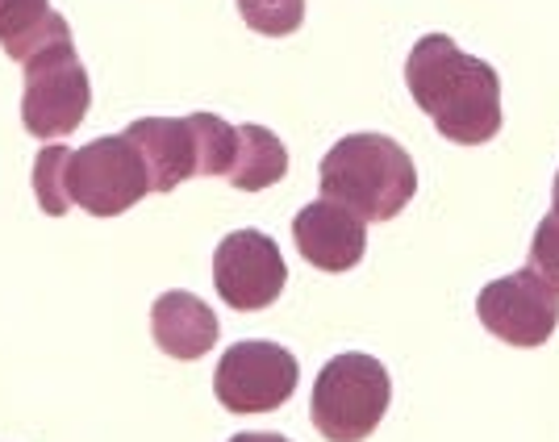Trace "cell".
Returning <instances> with one entry per match:
<instances>
[{
    "instance_id": "obj_1",
    "label": "cell",
    "mask_w": 559,
    "mask_h": 442,
    "mask_svg": "<svg viewBox=\"0 0 559 442\" xmlns=\"http://www.w3.org/2000/svg\"><path fill=\"white\" fill-rule=\"evenodd\" d=\"M414 105L447 142L480 146L501 130V75L492 63L464 55L447 34H426L405 59Z\"/></svg>"
},
{
    "instance_id": "obj_2",
    "label": "cell",
    "mask_w": 559,
    "mask_h": 442,
    "mask_svg": "<svg viewBox=\"0 0 559 442\" xmlns=\"http://www.w3.org/2000/svg\"><path fill=\"white\" fill-rule=\"evenodd\" d=\"M418 192L409 151L389 134H347L322 159V196L364 222H393Z\"/></svg>"
},
{
    "instance_id": "obj_3",
    "label": "cell",
    "mask_w": 559,
    "mask_h": 442,
    "mask_svg": "<svg viewBox=\"0 0 559 442\" xmlns=\"http://www.w3.org/2000/svg\"><path fill=\"white\" fill-rule=\"evenodd\" d=\"M389 401H393V380L384 372V363L372 355L347 350V355H334L313 380L309 418L322 439L364 442L389 414Z\"/></svg>"
},
{
    "instance_id": "obj_4",
    "label": "cell",
    "mask_w": 559,
    "mask_h": 442,
    "mask_svg": "<svg viewBox=\"0 0 559 442\" xmlns=\"http://www.w3.org/2000/svg\"><path fill=\"white\" fill-rule=\"evenodd\" d=\"M25 68V96H22V121L34 139H68L71 130L88 117L93 88H88V71L80 63L75 47L55 43L29 55Z\"/></svg>"
},
{
    "instance_id": "obj_5",
    "label": "cell",
    "mask_w": 559,
    "mask_h": 442,
    "mask_svg": "<svg viewBox=\"0 0 559 442\" xmlns=\"http://www.w3.org/2000/svg\"><path fill=\"white\" fill-rule=\"evenodd\" d=\"M68 192L71 205H80L84 213L117 217V213L134 210L155 188H151V171H146L139 151L130 146V139L114 134V139H96L80 151H71Z\"/></svg>"
},
{
    "instance_id": "obj_6",
    "label": "cell",
    "mask_w": 559,
    "mask_h": 442,
    "mask_svg": "<svg viewBox=\"0 0 559 442\" xmlns=\"http://www.w3.org/2000/svg\"><path fill=\"white\" fill-rule=\"evenodd\" d=\"M301 380L297 355L280 343H234L213 372V393L230 414H272L280 409Z\"/></svg>"
},
{
    "instance_id": "obj_7",
    "label": "cell",
    "mask_w": 559,
    "mask_h": 442,
    "mask_svg": "<svg viewBox=\"0 0 559 442\" xmlns=\"http://www.w3.org/2000/svg\"><path fill=\"white\" fill-rule=\"evenodd\" d=\"M476 313L492 338L510 347H543L559 326V288L522 267L485 284L476 297Z\"/></svg>"
},
{
    "instance_id": "obj_8",
    "label": "cell",
    "mask_w": 559,
    "mask_h": 442,
    "mask_svg": "<svg viewBox=\"0 0 559 442\" xmlns=\"http://www.w3.org/2000/svg\"><path fill=\"white\" fill-rule=\"evenodd\" d=\"M213 284L230 309L255 313L280 301L288 284V267H284L280 247L263 230H234L222 238L213 255Z\"/></svg>"
},
{
    "instance_id": "obj_9",
    "label": "cell",
    "mask_w": 559,
    "mask_h": 442,
    "mask_svg": "<svg viewBox=\"0 0 559 442\" xmlns=\"http://www.w3.org/2000/svg\"><path fill=\"white\" fill-rule=\"evenodd\" d=\"M293 242L318 272H350L368 251V222L338 201H313L293 222Z\"/></svg>"
},
{
    "instance_id": "obj_10",
    "label": "cell",
    "mask_w": 559,
    "mask_h": 442,
    "mask_svg": "<svg viewBox=\"0 0 559 442\" xmlns=\"http://www.w3.org/2000/svg\"><path fill=\"white\" fill-rule=\"evenodd\" d=\"M126 139L142 155L155 192H171L197 176V139H192L188 117L185 121L180 117H142V121H130Z\"/></svg>"
},
{
    "instance_id": "obj_11",
    "label": "cell",
    "mask_w": 559,
    "mask_h": 442,
    "mask_svg": "<svg viewBox=\"0 0 559 442\" xmlns=\"http://www.w3.org/2000/svg\"><path fill=\"white\" fill-rule=\"evenodd\" d=\"M151 334L171 359H201L217 343V313L192 292H164L151 304Z\"/></svg>"
},
{
    "instance_id": "obj_12",
    "label": "cell",
    "mask_w": 559,
    "mask_h": 442,
    "mask_svg": "<svg viewBox=\"0 0 559 442\" xmlns=\"http://www.w3.org/2000/svg\"><path fill=\"white\" fill-rule=\"evenodd\" d=\"M71 25L63 13H55L47 0H0V47L9 59L25 63L43 47L68 43Z\"/></svg>"
},
{
    "instance_id": "obj_13",
    "label": "cell",
    "mask_w": 559,
    "mask_h": 442,
    "mask_svg": "<svg viewBox=\"0 0 559 442\" xmlns=\"http://www.w3.org/2000/svg\"><path fill=\"white\" fill-rule=\"evenodd\" d=\"M284 171H288L284 142L272 130L251 126V121L238 126V134H234V164L226 171V180L234 188H242V192H259V188H272L276 180H284Z\"/></svg>"
},
{
    "instance_id": "obj_14",
    "label": "cell",
    "mask_w": 559,
    "mask_h": 442,
    "mask_svg": "<svg viewBox=\"0 0 559 442\" xmlns=\"http://www.w3.org/2000/svg\"><path fill=\"white\" fill-rule=\"evenodd\" d=\"M192 139H197V176H226L234 164V134L238 126H230L217 114H192Z\"/></svg>"
},
{
    "instance_id": "obj_15",
    "label": "cell",
    "mask_w": 559,
    "mask_h": 442,
    "mask_svg": "<svg viewBox=\"0 0 559 442\" xmlns=\"http://www.w3.org/2000/svg\"><path fill=\"white\" fill-rule=\"evenodd\" d=\"M68 164H71V151L59 146V142L43 146L38 159H34V196H38V210L50 213V217H63L71 210Z\"/></svg>"
},
{
    "instance_id": "obj_16",
    "label": "cell",
    "mask_w": 559,
    "mask_h": 442,
    "mask_svg": "<svg viewBox=\"0 0 559 442\" xmlns=\"http://www.w3.org/2000/svg\"><path fill=\"white\" fill-rule=\"evenodd\" d=\"M242 22L267 38H288L305 22V0H238Z\"/></svg>"
},
{
    "instance_id": "obj_17",
    "label": "cell",
    "mask_w": 559,
    "mask_h": 442,
    "mask_svg": "<svg viewBox=\"0 0 559 442\" xmlns=\"http://www.w3.org/2000/svg\"><path fill=\"white\" fill-rule=\"evenodd\" d=\"M531 272H538L543 279H551L559 288V217H543L535 238H531Z\"/></svg>"
},
{
    "instance_id": "obj_18",
    "label": "cell",
    "mask_w": 559,
    "mask_h": 442,
    "mask_svg": "<svg viewBox=\"0 0 559 442\" xmlns=\"http://www.w3.org/2000/svg\"><path fill=\"white\" fill-rule=\"evenodd\" d=\"M230 442H293V439H284V434H234Z\"/></svg>"
},
{
    "instance_id": "obj_19",
    "label": "cell",
    "mask_w": 559,
    "mask_h": 442,
    "mask_svg": "<svg viewBox=\"0 0 559 442\" xmlns=\"http://www.w3.org/2000/svg\"><path fill=\"white\" fill-rule=\"evenodd\" d=\"M551 213L559 217V171H556V188H551Z\"/></svg>"
}]
</instances>
